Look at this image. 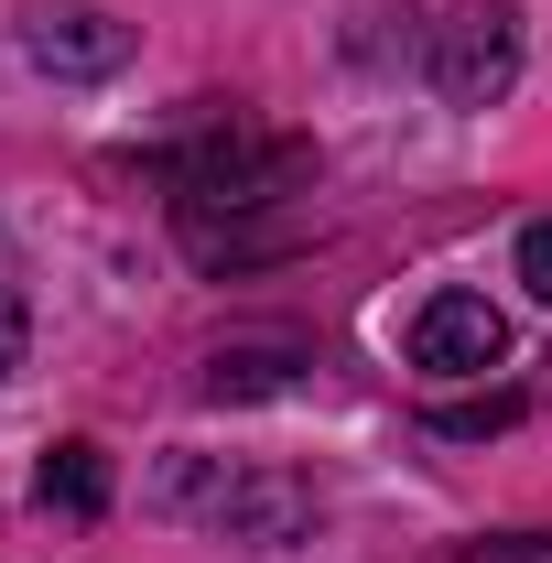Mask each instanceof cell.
Masks as SVG:
<instances>
[{
  "mask_svg": "<svg viewBox=\"0 0 552 563\" xmlns=\"http://www.w3.org/2000/svg\"><path fill=\"white\" fill-rule=\"evenodd\" d=\"M498 357H509V314L487 292H466V282L412 314V368H433V379H487Z\"/></svg>",
  "mask_w": 552,
  "mask_h": 563,
  "instance_id": "4",
  "label": "cell"
},
{
  "mask_svg": "<svg viewBox=\"0 0 552 563\" xmlns=\"http://www.w3.org/2000/svg\"><path fill=\"white\" fill-rule=\"evenodd\" d=\"M292 368H314V357H303V347H217L207 390H217V401H261V390H281Z\"/></svg>",
  "mask_w": 552,
  "mask_h": 563,
  "instance_id": "7",
  "label": "cell"
},
{
  "mask_svg": "<svg viewBox=\"0 0 552 563\" xmlns=\"http://www.w3.org/2000/svg\"><path fill=\"white\" fill-rule=\"evenodd\" d=\"M163 185H174V217L185 228H207L217 207L250 217V207H281V196H303L314 185V152L303 141H261V131H196L174 163H163Z\"/></svg>",
  "mask_w": 552,
  "mask_h": 563,
  "instance_id": "2",
  "label": "cell"
},
{
  "mask_svg": "<svg viewBox=\"0 0 552 563\" xmlns=\"http://www.w3.org/2000/svg\"><path fill=\"white\" fill-rule=\"evenodd\" d=\"M22 55L44 76H120L131 66V22L98 0H33L22 11Z\"/></svg>",
  "mask_w": 552,
  "mask_h": 563,
  "instance_id": "5",
  "label": "cell"
},
{
  "mask_svg": "<svg viewBox=\"0 0 552 563\" xmlns=\"http://www.w3.org/2000/svg\"><path fill=\"white\" fill-rule=\"evenodd\" d=\"M33 498H44L55 520H98V509H109V444H87V433L55 444V455H44V477H33Z\"/></svg>",
  "mask_w": 552,
  "mask_h": 563,
  "instance_id": "6",
  "label": "cell"
},
{
  "mask_svg": "<svg viewBox=\"0 0 552 563\" xmlns=\"http://www.w3.org/2000/svg\"><path fill=\"white\" fill-rule=\"evenodd\" d=\"M152 509H163V520H196L217 542H250V553H281V542L314 531V488H303V477L228 466V455H163V466H152Z\"/></svg>",
  "mask_w": 552,
  "mask_h": 563,
  "instance_id": "1",
  "label": "cell"
},
{
  "mask_svg": "<svg viewBox=\"0 0 552 563\" xmlns=\"http://www.w3.org/2000/svg\"><path fill=\"white\" fill-rule=\"evenodd\" d=\"M433 87H444L455 109H498V98L520 87V11H509V0L444 11V22H433Z\"/></svg>",
  "mask_w": 552,
  "mask_h": 563,
  "instance_id": "3",
  "label": "cell"
},
{
  "mask_svg": "<svg viewBox=\"0 0 552 563\" xmlns=\"http://www.w3.org/2000/svg\"><path fill=\"white\" fill-rule=\"evenodd\" d=\"M520 282H531V303H552V217L520 228Z\"/></svg>",
  "mask_w": 552,
  "mask_h": 563,
  "instance_id": "8",
  "label": "cell"
},
{
  "mask_svg": "<svg viewBox=\"0 0 552 563\" xmlns=\"http://www.w3.org/2000/svg\"><path fill=\"white\" fill-rule=\"evenodd\" d=\"M22 347H33V314H22V292H0V379L22 368Z\"/></svg>",
  "mask_w": 552,
  "mask_h": 563,
  "instance_id": "9",
  "label": "cell"
}]
</instances>
